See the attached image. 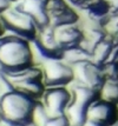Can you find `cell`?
I'll use <instances>...</instances> for the list:
<instances>
[{
  "label": "cell",
  "instance_id": "6",
  "mask_svg": "<svg viewBox=\"0 0 118 126\" xmlns=\"http://www.w3.org/2000/svg\"><path fill=\"white\" fill-rule=\"evenodd\" d=\"M43 78L46 87H66L74 80L72 65L63 59H46L41 64Z\"/></svg>",
  "mask_w": 118,
  "mask_h": 126
},
{
  "label": "cell",
  "instance_id": "14",
  "mask_svg": "<svg viewBox=\"0 0 118 126\" xmlns=\"http://www.w3.org/2000/svg\"><path fill=\"white\" fill-rule=\"evenodd\" d=\"M99 99L111 103L118 104V77H105L104 81L101 84L99 92Z\"/></svg>",
  "mask_w": 118,
  "mask_h": 126
},
{
  "label": "cell",
  "instance_id": "11",
  "mask_svg": "<svg viewBox=\"0 0 118 126\" xmlns=\"http://www.w3.org/2000/svg\"><path fill=\"white\" fill-rule=\"evenodd\" d=\"M47 1L49 0H19L16 2V6L31 16L38 30H40L50 25Z\"/></svg>",
  "mask_w": 118,
  "mask_h": 126
},
{
  "label": "cell",
  "instance_id": "15",
  "mask_svg": "<svg viewBox=\"0 0 118 126\" xmlns=\"http://www.w3.org/2000/svg\"><path fill=\"white\" fill-rule=\"evenodd\" d=\"M117 41H115L112 38H110L107 35L106 38L104 40H101V43L93 48L92 53H91V60L93 61L95 64H97V65L103 66L107 61L109 55H110Z\"/></svg>",
  "mask_w": 118,
  "mask_h": 126
},
{
  "label": "cell",
  "instance_id": "8",
  "mask_svg": "<svg viewBox=\"0 0 118 126\" xmlns=\"http://www.w3.org/2000/svg\"><path fill=\"white\" fill-rule=\"evenodd\" d=\"M71 99V90L66 87H46L41 97V104L49 117H59L65 114Z\"/></svg>",
  "mask_w": 118,
  "mask_h": 126
},
{
  "label": "cell",
  "instance_id": "18",
  "mask_svg": "<svg viewBox=\"0 0 118 126\" xmlns=\"http://www.w3.org/2000/svg\"><path fill=\"white\" fill-rule=\"evenodd\" d=\"M70 125V120L67 117L64 115H59V117H49L43 124V126H68Z\"/></svg>",
  "mask_w": 118,
  "mask_h": 126
},
{
  "label": "cell",
  "instance_id": "12",
  "mask_svg": "<svg viewBox=\"0 0 118 126\" xmlns=\"http://www.w3.org/2000/svg\"><path fill=\"white\" fill-rule=\"evenodd\" d=\"M87 119L103 123L105 125L112 124L115 120L118 119L117 105L104 101L101 99H97L89 106L87 110Z\"/></svg>",
  "mask_w": 118,
  "mask_h": 126
},
{
  "label": "cell",
  "instance_id": "1",
  "mask_svg": "<svg viewBox=\"0 0 118 126\" xmlns=\"http://www.w3.org/2000/svg\"><path fill=\"white\" fill-rule=\"evenodd\" d=\"M37 104V99L10 88L0 97V120L8 126H35L33 115Z\"/></svg>",
  "mask_w": 118,
  "mask_h": 126
},
{
  "label": "cell",
  "instance_id": "3",
  "mask_svg": "<svg viewBox=\"0 0 118 126\" xmlns=\"http://www.w3.org/2000/svg\"><path fill=\"white\" fill-rule=\"evenodd\" d=\"M0 76L8 88L17 90L34 99L41 98L46 90L43 71L35 66L18 72H0Z\"/></svg>",
  "mask_w": 118,
  "mask_h": 126
},
{
  "label": "cell",
  "instance_id": "10",
  "mask_svg": "<svg viewBox=\"0 0 118 126\" xmlns=\"http://www.w3.org/2000/svg\"><path fill=\"white\" fill-rule=\"evenodd\" d=\"M67 0H49L47 12L51 26H60L67 24H76L78 14L67 4Z\"/></svg>",
  "mask_w": 118,
  "mask_h": 126
},
{
  "label": "cell",
  "instance_id": "24",
  "mask_svg": "<svg viewBox=\"0 0 118 126\" xmlns=\"http://www.w3.org/2000/svg\"><path fill=\"white\" fill-rule=\"evenodd\" d=\"M109 126H118V119H117V120H115L112 124H110Z\"/></svg>",
  "mask_w": 118,
  "mask_h": 126
},
{
  "label": "cell",
  "instance_id": "20",
  "mask_svg": "<svg viewBox=\"0 0 118 126\" xmlns=\"http://www.w3.org/2000/svg\"><path fill=\"white\" fill-rule=\"evenodd\" d=\"M12 6V2L8 0H0V14L2 12H5L7 8H10Z\"/></svg>",
  "mask_w": 118,
  "mask_h": 126
},
{
  "label": "cell",
  "instance_id": "23",
  "mask_svg": "<svg viewBox=\"0 0 118 126\" xmlns=\"http://www.w3.org/2000/svg\"><path fill=\"white\" fill-rule=\"evenodd\" d=\"M5 28H4V26H2V24H1V20H0V35H1V33H2V31H4Z\"/></svg>",
  "mask_w": 118,
  "mask_h": 126
},
{
  "label": "cell",
  "instance_id": "5",
  "mask_svg": "<svg viewBox=\"0 0 118 126\" xmlns=\"http://www.w3.org/2000/svg\"><path fill=\"white\" fill-rule=\"evenodd\" d=\"M72 99L66 109L65 115L72 125L82 126L87 119V110L95 100L99 98L98 92L85 86L74 84L71 88Z\"/></svg>",
  "mask_w": 118,
  "mask_h": 126
},
{
  "label": "cell",
  "instance_id": "17",
  "mask_svg": "<svg viewBox=\"0 0 118 126\" xmlns=\"http://www.w3.org/2000/svg\"><path fill=\"white\" fill-rule=\"evenodd\" d=\"M103 28L110 38H112L115 41H118V12L111 13L107 16L103 25Z\"/></svg>",
  "mask_w": 118,
  "mask_h": 126
},
{
  "label": "cell",
  "instance_id": "9",
  "mask_svg": "<svg viewBox=\"0 0 118 126\" xmlns=\"http://www.w3.org/2000/svg\"><path fill=\"white\" fill-rule=\"evenodd\" d=\"M35 51L43 60L46 59H62L64 49L59 46L54 37L53 26H46L38 30L37 37L31 41Z\"/></svg>",
  "mask_w": 118,
  "mask_h": 126
},
{
  "label": "cell",
  "instance_id": "2",
  "mask_svg": "<svg viewBox=\"0 0 118 126\" xmlns=\"http://www.w3.org/2000/svg\"><path fill=\"white\" fill-rule=\"evenodd\" d=\"M33 66L31 41L18 35L0 38V72H18Z\"/></svg>",
  "mask_w": 118,
  "mask_h": 126
},
{
  "label": "cell",
  "instance_id": "27",
  "mask_svg": "<svg viewBox=\"0 0 118 126\" xmlns=\"http://www.w3.org/2000/svg\"><path fill=\"white\" fill-rule=\"evenodd\" d=\"M117 111H118V104H117Z\"/></svg>",
  "mask_w": 118,
  "mask_h": 126
},
{
  "label": "cell",
  "instance_id": "13",
  "mask_svg": "<svg viewBox=\"0 0 118 126\" xmlns=\"http://www.w3.org/2000/svg\"><path fill=\"white\" fill-rule=\"evenodd\" d=\"M54 37L57 43L63 49H66L72 46H77L80 44L83 39V30L76 24H67L60 26H53Z\"/></svg>",
  "mask_w": 118,
  "mask_h": 126
},
{
  "label": "cell",
  "instance_id": "22",
  "mask_svg": "<svg viewBox=\"0 0 118 126\" xmlns=\"http://www.w3.org/2000/svg\"><path fill=\"white\" fill-rule=\"evenodd\" d=\"M70 4H72L73 6H77V7H80V6H83L85 2H87L89 0H67Z\"/></svg>",
  "mask_w": 118,
  "mask_h": 126
},
{
  "label": "cell",
  "instance_id": "19",
  "mask_svg": "<svg viewBox=\"0 0 118 126\" xmlns=\"http://www.w3.org/2000/svg\"><path fill=\"white\" fill-rule=\"evenodd\" d=\"M107 4H109V7H110V11L111 13H117L118 12V0H105ZM110 13V14H111Z\"/></svg>",
  "mask_w": 118,
  "mask_h": 126
},
{
  "label": "cell",
  "instance_id": "16",
  "mask_svg": "<svg viewBox=\"0 0 118 126\" xmlns=\"http://www.w3.org/2000/svg\"><path fill=\"white\" fill-rule=\"evenodd\" d=\"M62 59L70 65H74L85 60H91V54L80 45H77V46H72L64 49Z\"/></svg>",
  "mask_w": 118,
  "mask_h": 126
},
{
  "label": "cell",
  "instance_id": "28",
  "mask_svg": "<svg viewBox=\"0 0 118 126\" xmlns=\"http://www.w3.org/2000/svg\"><path fill=\"white\" fill-rule=\"evenodd\" d=\"M0 121H1V120H0Z\"/></svg>",
  "mask_w": 118,
  "mask_h": 126
},
{
  "label": "cell",
  "instance_id": "7",
  "mask_svg": "<svg viewBox=\"0 0 118 126\" xmlns=\"http://www.w3.org/2000/svg\"><path fill=\"white\" fill-rule=\"evenodd\" d=\"M72 67L74 72V84L99 92V88L105 79L103 66L97 65L92 60H85L74 64Z\"/></svg>",
  "mask_w": 118,
  "mask_h": 126
},
{
  "label": "cell",
  "instance_id": "21",
  "mask_svg": "<svg viewBox=\"0 0 118 126\" xmlns=\"http://www.w3.org/2000/svg\"><path fill=\"white\" fill-rule=\"evenodd\" d=\"M82 126H107V125L103 124V123H99V121L92 120V119H86L85 123Z\"/></svg>",
  "mask_w": 118,
  "mask_h": 126
},
{
  "label": "cell",
  "instance_id": "4",
  "mask_svg": "<svg viewBox=\"0 0 118 126\" xmlns=\"http://www.w3.org/2000/svg\"><path fill=\"white\" fill-rule=\"evenodd\" d=\"M0 20L10 34L18 35L32 41L38 33V27L31 16L23 12L17 6H11L0 14Z\"/></svg>",
  "mask_w": 118,
  "mask_h": 126
},
{
  "label": "cell",
  "instance_id": "25",
  "mask_svg": "<svg viewBox=\"0 0 118 126\" xmlns=\"http://www.w3.org/2000/svg\"><path fill=\"white\" fill-rule=\"evenodd\" d=\"M8 1H11L12 4H16V2H18L19 0H8Z\"/></svg>",
  "mask_w": 118,
  "mask_h": 126
},
{
  "label": "cell",
  "instance_id": "26",
  "mask_svg": "<svg viewBox=\"0 0 118 126\" xmlns=\"http://www.w3.org/2000/svg\"><path fill=\"white\" fill-rule=\"evenodd\" d=\"M68 126H79V125H72V124H70Z\"/></svg>",
  "mask_w": 118,
  "mask_h": 126
}]
</instances>
